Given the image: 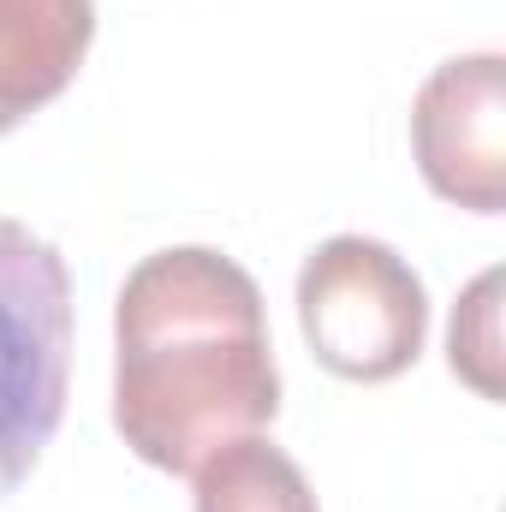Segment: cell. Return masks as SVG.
Segmentation results:
<instances>
[{"instance_id": "6da1fadb", "label": "cell", "mask_w": 506, "mask_h": 512, "mask_svg": "<svg viewBox=\"0 0 506 512\" xmlns=\"http://www.w3.org/2000/svg\"><path fill=\"white\" fill-rule=\"evenodd\" d=\"M280 370L256 280L209 245L143 256L114 304V429L126 447L191 477L215 447L262 435Z\"/></svg>"}, {"instance_id": "5b68a950", "label": "cell", "mask_w": 506, "mask_h": 512, "mask_svg": "<svg viewBox=\"0 0 506 512\" xmlns=\"http://www.w3.org/2000/svg\"><path fill=\"white\" fill-rule=\"evenodd\" d=\"M96 42V0H0V137L48 108Z\"/></svg>"}, {"instance_id": "3957f363", "label": "cell", "mask_w": 506, "mask_h": 512, "mask_svg": "<svg viewBox=\"0 0 506 512\" xmlns=\"http://www.w3.org/2000/svg\"><path fill=\"white\" fill-rule=\"evenodd\" d=\"M298 328L322 370L346 382H393L423 358L429 292L393 245L340 233L298 268Z\"/></svg>"}, {"instance_id": "52a82bcc", "label": "cell", "mask_w": 506, "mask_h": 512, "mask_svg": "<svg viewBox=\"0 0 506 512\" xmlns=\"http://www.w3.org/2000/svg\"><path fill=\"white\" fill-rule=\"evenodd\" d=\"M447 358L459 382H471L483 399H501V268L477 274L471 292L459 298L447 328Z\"/></svg>"}, {"instance_id": "8992f818", "label": "cell", "mask_w": 506, "mask_h": 512, "mask_svg": "<svg viewBox=\"0 0 506 512\" xmlns=\"http://www.w3.org/2000/svg\"><path fill=\"white\" fill-rule=\"evenodd\" d=\"M191 483H197V512H322L298 459L262 435L215 447L191 471Z\"/></svg>"}, {"instance_id": "277c9868", "label": "cell", "mask_w": 506, "mask_h": 512, "mask_svg": "<svg viewBox=\"0 0 506 512\" xmlns=\"http://www.w3.org/2000/svg\"><path fill=\"white\" fill-rule=\"evenodd\" d=\"M411 149L435 197L501 215L506 209V60L459 54L435 66L411 102Z\"/></svg>"}, {"instance_id": "7a4b0ae2", "label": "cell", "mask_w": 506, "mask_h": 512, "mask_svg": "<svg viewBox=\"0 0 506 512\" xmlns=\"http://www.w3.org/2000/svg\"><path fill=\"white\" fill-rule=\"evenodd\" d=\"M72 268L42 233L0 215V501L36 471L66 417Z\"/></svg>"}]
</instances>
